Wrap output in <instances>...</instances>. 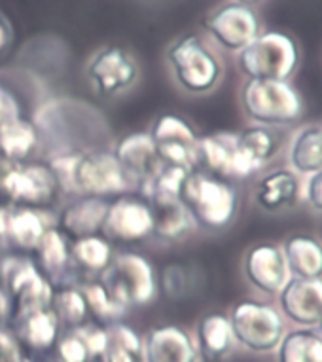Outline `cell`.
<instances>
[{
  "instance_id": "1",
  "label": "cell",
  "mask_w": 322,
  "mask_h": 362,
  "mask_svg": "<svg viewBox=\"0 0 322 362\" xmlns=\"http://www.w3.org/2000/svg\"><path fill=\"white\" fill-rule=\"evenodd\" d=\"M179 202L188 211L193 226L207 232H222L239 213V194L226 178L210 173L190 171L180 188Z\"/></svg>"
},
{
  "instance_id": "2",
  "label": "cell",
  "mask_w": 322,
  "mask_h": 362,
  "mask_svg": "<svg viewBox=\"0 0 322 362\" xmlns=\"http://www.w3.org/2000/svg\"><path fill=\"white\" fill-rule=\"evenodd\" d=\"M239 103L252 124L279 129L298 124L305 110L304 97L288 80H246Z\"/></svg>"
},
{
  "instance_id": "3",
  "label": "cell",
  "mask_w": 322,
  "mask_h": 362,
  "mask_svg": "<svg viewBox=\"0 0 322 362\" xmlns=\"http://www.w3.org/2000/svg\"><path fill=\"white\" fill-rule=\"evenodd\" d=\"M167 61L174 82L190 95H207L224 78V65L199 35L180 36L171 44Z\"/></svg>"
},
{
  "instance_id": "4",
  "label": "cell",
  "mask_w": 322,
  "mask_h": 362,
  "mask_svg": "<svg viewBox=\"0 0 322 362\" xmlns=\"http://www.w3.org/2000/svg\"><path fill=\"white\" fill-rule=\"evenodd\" d=\"M237 66L246 80H288L299 66L298 42L282 30H262L237 54Z\"/></svg>"
},
{
  "instance_id": "5",
  "label": "cell",
  "mask_w": 322,
  "mask_h": 362,
  "mask_svg": "<svg viewBox=\"0 0 322 362\" xmlns=\"http://www.w3.org/2000/svg\"><path fill=\"white\" fill-rule=\"evenodd\" d=\"M227 319L235 344L256 355L275 353L287 332V321L279 308L260 300H241L233 305Z\"/></svg>"
},
{
  "instance_id": "6",
  "label": "cell",
  "mask_w": 322,
  "mask_h": 362,
  "mask_svg": "<svg viewBox=\"0 0 322 362\" xmlns=\"http://www.w3.org/2000/svg\"><path fill=\"white\" fill-rule=\"evenodd\" d=\"M108 294L127 305H146L155 296V277L150 262L141 255H119L102 269V283Z\"/></svg>"
},
{
  "instance_id": "7",
  "label": "cell",
  "mask_w": 322,
  "mask_h": 362,
  "mask_svg": "<svg viewBox=\"0 0 322 362\" xmlns=\"http://www.w3.org/2000/svg\"><path fill=\"white\" fill-rule=\"evenodd\" d=\"M290 133L279 127L251 124L235 133L232 178H249L271 165L287 150Z\"/></svg>"
},
{
  "instance_id": "8",
  "label": "cell",
  "mask_w": 322,
  "mask_h": 362,
  "mask_svg": "<svg viewBox=\"0 0 322 362\" xmlns=\"http://www.w3.org/2000/svg\"><path fill=\"white\" fill-rule=\"evenodd\" d=\"M133 178L124 171L114 154L90 152L74 156L72 165V190L85 196L105 197L121 194L129 188Z\"/></svg>"
},
{
  "instance_id": "9",
  "label": "cell",
  "mask_w": 322,
  "mask_h": 362,
  "mask_svg": "<svg viewBox=\"0 0 322 362\" xmlns=\"http://www.w3.org/2000/svg\"><path fill=\"white\" fill-rule=\"evenodd\" d=\"M205 29L216 42V46L232 54H239L262 33V21L254 8L233 0L210 13L205 21Z\"/></svg>"
},
{
  "instance_id": "10",
  "label": "cell",
  "mask_w": 322,
  "mask_h": 362,
  "mask_svg": "<svg viewBox=\"0 0 322 362\" xmlns=\"http://www.w3.org/2000/svg\"><path fill=\"white\" fill-rule=\"evenodd\" d=\"M150 137L165 165H177L188 171H193L196 165H199V135L184 118L174 114H163L152 125Z\"/></svg>"
},
{
  "instance_id": "11",
  "label": "cell",
  "mask_w": 322,
  "mask_h": 362,
  "mask_svg": "<svg viewBox=\"0 0 322 362\" xmlns=\"http://www.w3.org/2000/svg\"><path fill=\"white\" fill-rule=\"evenodd\" d=\"M243 277L258 294L277 298L290 279L280 245L273 241H260L249 247L243 256Z\"/></svg>"
},
{
  "instance_id": "12",
  "label": "cell",
  "mask_w": 322,
  "mask_h": 362,
  "mask_svg": "<svg viewBox=\"0 0 322 362\" xmlns=\"http://www.w3.org/2000/svg\"><path fill=\"white\" fill-rule=\"evenodd\" d=\"M138 78L135 57L119 46L102 48L88 65V82L97 95L114 97L131 88Z\"/></svg>"
},
{
  "instance_id": "13",
  "label": "cell",
  "mask_w": 322,
  "mask_h": 362,
  "mask_svg": "<svg viewBox=\"0 0 322 362\" xmlns=\"http://www.w3.org/2000/svg\"><path fill=\"white\" fill-rule=\"evenodd\" d=\"M252 202L262 213H290L304 202V178L290 167H275L258 178Z\"/></svg>"
},
{
  "instance_id": "14",
  "label": "cell",
  "mask_w": 322,
  "mask_h": 362,
  "mask_svg": "<svg viewBox=\"0 0 322 362\" xmlns=\"http://www.w3.org/2000/svg\"><path fill=\"white\" fill-rule=\"evenodd\" d=\"M102 232L108 239L135 243L154 235V211L138 197H118L108 203Z\"/></svg>"
},
{
  "instance_id": "15",
  "label": "cell",
  "mask_w": 322,
  "mask_h": 362,
  "mask_svg": "<svg viewBox=\"0 0 322 362\" xmlns=\"http://www.w3.org/2000/svg\"><path fill=\"white\" fill-rule=\"evenodd\" d=\"M277 308L296 328H316L322 321V279L290 277L277 294Z\"/></svg>"
},
{
  "instance_id": "16",
  "label": "cell",
  "mask_w": 322,
  "mask_h": 362,
  "mask_svg": "<svg viewBox=\"0 0 322 362\" xmlns=\"http://www.w3.org/2000/svg\"><path fill=\"white\" fill-rule=\"evenodd\" d=\"M144 362H199L196 344L184 328H152L143 339Z\"/></svg>"
},
{
  "instance_id": "17",
  "label": "cell",
  "mask_w": 322,
  "mask_h": 362,
  "mask_svg": "<svg viewBox=\"0 0 322 362\" xmlns=\"http://www.w3.org/2000/svg\"><path fill=\"white\" fill-rule=\"evenodd\" d=\"M114 158L133 180L143 178L144 182H150L165 165L157 156L150 133H131L121 139L116 146Z\"/></svg>"
},
{
  "instance_id": "18",
  "label": "cell",
  "mask_w": 322,
  "mask_h": 362,
  "mask_svg": "<svg viewBox=\"0 0 322 362\" xmlns=\"http://www.w3.org/2000/svg\"><path fill=\"white\" fill-rule=\"evenodd\" d=\"M193 344H196L197 356L201 362H226V358L232 355L237 345L227 315H203L197 322Z\"/></svg>"
},
{
  "instance_id": "19",
  "label": "cell",
  "mask_w": 322,
  "mask_h": 362,
  "mask_svg": "<svg viewBox=\"0 0 322 362\" xmlns=\"http://www.w3.org/2000/svg\"><path fill=\"white\" fill-rule=\"evenodd\" d=\"M288 167L302 178L322 169V125L305 124L290 133L287 144Z\"/></svg>"
},
{
  "instance_id": "20",
  "label": "cell",
  "mask_w": 322,
  "mask_h": 362,
  "mask_svg": "<svg viewBox=\"0 0 322 362\" xmlns=\"http://www.w3.org/2000/svg\"><path fill=\"white\" fill-rule=\"evenodd\" d=\"M290 277L322 279V241L309 233H292L280 243Z\"/></svg>"
},
{
  "instance_id": "21",
  "label": "cell",
  "mask_w": 322,
  "mask_h": 362,
  "mask_svg": "<svg viewBox=\"0 0 322 362\" xmlns=\"http://www.w3.org/2000/svg\"><path fill=\"white\" fill-rule=\"evenodd\" d=\"M55 177L48 169L40 165L27 167V169H13L2 177L0 188L10 194L13 199L25 202H38L52 192Z\"/></svg>"
},
{
  "instance_id": "22",
  "label": "cell",
  "mask_w": 322,
  "mask_h": 362,
  "mask_svg": "<svg viewBox=\"0 0 322 362\" xmlns=\"http://www.w3.org/2000/svg\"><path fill=\"white\" fill-rule=\"evenodd\" d=\"M277 362H322V334L318 328L287 330L275 349Z\"/></svg>"
},
{
  "instance_id": "23",
  "label": "cell",
  "mask_w": 322,
  "mask_h": 362,
  "mask_svg": "<svg viewBox=\"0 0 322 362\" xmlns=\"http://www.w3.org/2000/svg\"><path fill=\"white\" fill-rule=\"evenodd\" d=\"M107 211L108 203L105 197L88 196L66 209L63 214V228L76 238L95 235L102 228Z\"/></svg>"
},
{
  "instance_id": "24",
  "label": "cell",
  "mask_w": 322,
  "mask_h": 362,
  "mask_svg": "<svg viewBox=\"0 0 322 362\" xmlns=\"http://www.w3.org/2000/svg\"><path fill=\"white\" fill-rule=\"evenodd\" d=\"M197 154H199V163H203L210 175L232 178L235 133H213L207 137H199Z\"/></svg>"
},
{
  "instance_id": "25",
  "label": "cell",
  "mask_w": 322,
  "mask_h": 362,
  "mask_svg": "<svg viewBox=\"0 0 322 362\" xmlns=\"http://www.w3.org/2000/svg\"><path fill=\"white\" fill-rule=\"evenodd\" d=\"M99 362H144L143 338L127 325L107 328V347Z\"/></svg>"
},
{
  "instance_id": "26",
  "label": "cell",
  "mask_w": 322,
  "mask_h": 362,
  "mask_svg": "<svg viewBox=\"0 0 322 362\" xmlns=\"http://www.w3.org/2000/svg\"><path fill=\"white\" fill-rule=\"evenodd\" d=\"M152 211H154V235L157 238L179 241L186 238L193 228V220L190 218V214L179 199L155 203V209Z\"/></svg>"
},
{
  "instance_id": "27",
  "label": "cell",
  "mask_w": 322,
  "mask_h": 362,
  "mask_svg": "<svg viewBox=\"0 0 322 362\" xmlns=\"http://www.w3.org/2000/svg\"><path fill=\"white\" fill-rule=\"evenodd\" d=\"M36 129L25 119L13 118L0 125V148L10 160H23L36 146Z\"/></svg>"
},
{
  "instance_id": "28",
  "label": "cell",
  "mask_w": 322,
  "mask_h": 362,
  "mask_svg": "<svg viewBox=\"0 0 322 362\" xmlns=\"http://www.w3.org/2000/svg\"><path fill=\"white\" fill-rule=\"evenodd\" d=\"M57 327H59L57 315L48 309H40L35 313L25 315L23 338L35 349H48L57 339Z\"/></svg>"
},
{
  "instance_id": "29",
  "label": "cell",
  "mask_w": 322,
  "mask_h": 362,
  "mask_svg": "<svg viewBox=\"0 0 322 362\" xmlns=\"http://www.w3.org/2000/svg\"><path fill=\"white\" fill-rule=\"evenodd\" d=\"M72 256L85 269L102 272L112 260V249L107 239L85 235V238H78L76 243L72 245Z\"/></svg>"
},
{
  "instance_id": "30",
  "label": "cell",
  "mask_w": 322,
  "mask_h": 362,
  "mask_svg": "<svg viewBox=\"0 0 322 362\" xmlns=\"http://www.w3.org/2000/svg\"><path fill=\"white\" fill-rule=\"evenodd\" d=\"M8 232L12 233L16 243L29 249V247H38L40 239L44 238V233L48 230H46L40 214L35 213V211H29V209H21V211L10 216Z\"/></svg>"
},
{
  "instance_id": "31",
  "label": "cell",
  "mask_w": 322,
  "mask_h": 362,
  "mask_svg": "<svg viewBox=\"0 0 322 362\" xmlns=\"http://www.w3.org/2000/svg\"><path fill=\"white\" fill-rule=\"evenodd\" d=\"M54 313L57 315V319L65 325H71V327L84 325L88 315H90V308H88L84 294L80 291H74V288L61 291L54 298Z\"/></svg>"
},
{
  "instance_id": "32",
  "label": "cell",
  "mask_w": 322,
  "mask_h": 362,
  "mask_svg": "<svg viewBox=\"0 0 322 362\" xmlns=\"http://www.w3.org/2000/svg\"><path fill=\"white\" fill-rule=\"evenodd\" d=\"M82 294H84L85 302H88L90 313H93L99 319H118L119 315L126 313L127 308L116 302L101 283L88 285L82 291Z\"/></svg>"
},
{
  "instance_id": "33",
  "label": "cell",
  "mask_w": 322,
  "mask_h": 362,
  "mask_svg": "<svg viewBox=\"0 0 322 362\" xmlns=\"http://www.w3.org/2000/svg\"><path fill=\"white\" fill-rule=\"evenodd\" d=\"M38 247H40V255H42V260L48 269L57 272V269L65 266L66 256H68L66 255V245L65 239L61 238V233L57 230H48L44 233Z\"/></svg>"
},
{
  "instance_id": "34",
  "label": "cell",
  "mask_w": 322,
  "mask_h": 362,
  "mask_svg": "<svg viewBox=\"0 0 322 362\" xmlns=\"http://www.w3.org/2000/svg\"><path fill=\"white\" fill-rule=\"evenodd\" d=\"M61 362H90L91 353L80 332L68 334L59 341Z\"/></svg>"
},
{
  "instance_id": "35",
  "label": "cell",
  "mask_w": 322,
  "mask_h": 362,
  "mask_svg": "<svg viewBox=\"0 0 322 362\" xmlns=\"http://www.w3.org/2000/svg\"><path fill=\"white\" fill-rule=\"evenodd\" d=\"M304 202L313 213L322 214V169L304 178Z\"/></svg>"
},
{
  "instance_id": "36",
  "label": "cell",
  "mask_w": 322,
  "mask_h": 362,
  "mask_svg": "<svg viewBox=\"0 0 322 362\" xmlns=\"http://www.w3.org/2000/svg\"><path fill=\"white\" fill-rule=\"evenodd\" d=\"M13 118H18V105L6 89L0 88V125Z\"/></svg>"
},
{
  "instance_id": "37",
  "label": "cell",
  "mask_w": 322,
  "mask_h": 362,
  "mask_svg": "<svg viewBox=\"0 0 322 362\" xmlns=\"http://www.w3.org/2000/svg\"><path fill=\"white\" fill-rule=\"evenodd\" d=\"M8 40H10V33H8V27L4 23V19L0 18V52L6 48Z\"/></svg>"
},
{
  "instance_id": "38",
  "label": "cell",
  "mask_w": 322,
  "mask_h": 362,
  "mask_svg": "<svg viewBox=\"0 0 322 362\" xmlns=\"http://www.w3.org/2000/svg\"><path fill=\"white\" fill-rule=\"evenodd\" d=\"M235 2H239V4H245V6L254 8V6H256V4H260L262 0H235Z\"/></svg>"
},
{
  "instance_id": "39",
  "label": "cell",
  "mask_w": 322,
  "mask_h": 362,
  "mask_svg": "<svg viewBox=\"0 0 322 362\" xmlns=\"http://www.w3.org/2000/svg\"><path fill=\"white\" fill-rule=\"evenodd\" d=\"M316 328H318V330H321V334H322V321H321V325H318V327H316Z\"/></svg>"
}]
</instances>
